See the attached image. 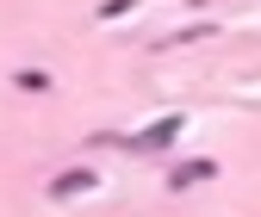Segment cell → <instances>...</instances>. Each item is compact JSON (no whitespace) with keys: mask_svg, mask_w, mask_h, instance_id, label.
Segmentation results:
<instances>
[{"mask_svg":"<svg viewBox=\"0 0 261 217\" xmlns=\"http://www.w3.org/2000/svg\"><path fill=\"white\" fill-rule=\"evenodd\" d=\"M180 124H187V118H162V124H149V131L130 137V149H168V143L180 137Z\"/></svg>","mask_w":261,"mask_h":217,"instance_id":"cell-1","label":"cell"},{"mask_svg":"<svg viewBox=\"0 0 261 217\" xmlns=\"http://www.w3.org/2000/svg\"><path fill=\"white\" fill-rule=\"evenodd\" d=\"M93 180H100V174H87V168H69V174H56V180H50V199H75V193H87Z\"/></svg>","mask_w":261,"mask_h":217,"instance_id":"cell-2","label":"cell"},{"mask_svg":"<svg viewBox=\"0 0 261 217\" xmlns=\"http://www.w3.org/2000/svg\"><path fill=\"white\" fill-rule=\"evenodd\" d=\"M212 174H218V162H205V155H199V162H180V168L168 174V186H174V193H187L193 180H212Z\"/></svg>","mask_w":261,"mask_h":217,"instance_id":"cell-3","label":"cell"},{"mask_svg":"<svg viewBox=\"0 0 261 217\" xmlns=\"http://www.w3.org/2000/svg\"><path fill=\"white\" fill-rule=\"evenodd\" d=\"M19 87H25V93H44L50 75H44V69H19Z\"/></svg>","mask_w":261,"mask_h":217,"instance_id":"cell-4","label":"cell"}]
</instances>
